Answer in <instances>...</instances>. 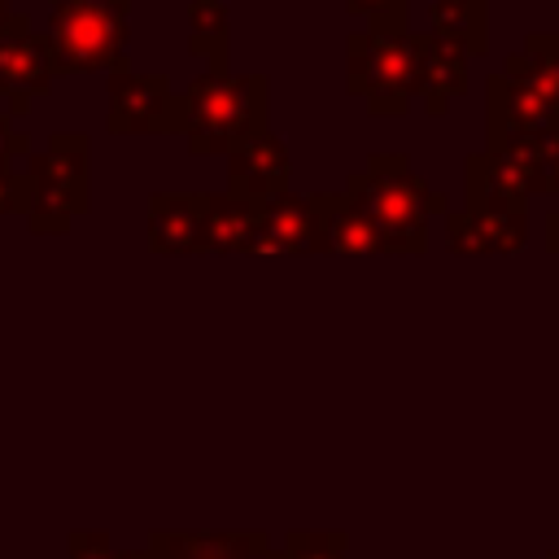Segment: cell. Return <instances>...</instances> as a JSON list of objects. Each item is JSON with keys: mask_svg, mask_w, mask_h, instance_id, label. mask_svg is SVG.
I'll return each mask as SVG.
<instances>
[{"mask_svg": "<svg viewBox=\"0 0 559 559\" xmlns=\"http://www.w3.org/2000/svg\"><path fill=\"white\" fill-rule=\"evenodd\" d=\"M345 197L367 214L389 258H419L428 249V218L450 210L445 197L411 170L406 153H376L349 175Z\"/></svg>", "mask_w": 559, "mask_h": 559, "instance_id": "1", "label": "cell"}, {"mask_svg": "<svg viewBox=\"0 0 559 559\" xmlns=\"http://www.w3.org/2000/svg\"><path fill=\"white\" fill-rule=\"evenodd\" d=\"M266 79L205 70L179 92V135L192 153H231L266 131Z\"/></svg>", "mask_w": 559, "mask_h": 559, "instance_id": "2", "label": "cell"}, {"mask_svg": "<svg viewBox=\"0 0 559 559\" xmlns=\"http://www.w3.org/2000/svg\"><path fill=\"white\" fill-rule=\"evenodd\" d=\"M44 35L52 44L57 70H118L127 66L131 0H52Z\"/></svg>", "mask_w": 559, "mask_h": 559, "instance_id": "3", "label": "cell"}, {"mask_svg": "<svg viewBox=\"0 0 559 559\" xmlns=\"http://www.w3.org/2000/svg\"><path fill=\"white\" fill-rule=\"evenodd\" d=\"M349 92L371 114L402 118L419 96V44L415 31H354L349 35Z\"/></svg>", "mask_w": 559, "mask_h": 559, "instance_id": "4", "label": "cell"}, {"mask_svg": "<svg viewBox=\"0 0 559 559\" xmlns=\"http://www.w3.org/2000/svg\"><path fill=\"white\" fill-rule=\"evenodd\" d=\"M87 153H92V144L83 131H57L44 144V153L31 157V166H26L31 231H66L70 218H79L87 210Z\"/></svg>", "mask_w": 559, "mask_h": 559, "instance_id": "5", "label": "cell"}, {"mask_svg": "<svg viewBox=\"0 0 559 559\" xmlns=\"http://www.w3.org/2000/svg\"><path fill=\"white\" fill-rule=\"evenodd\" d=\"M114 135H170L179 131V92L166 74H135L127 66L109 70V105H105Z\"/></svg>", "mask_w": 559, "mask_h": 559, "instance_id": "6", "label": "cell"}, {"mask_svg": "<svg viewBox=\"0 0 559 559\" xmlns=\"http://www.w3.org/2000/svg\"><path fill=\"white\" fill-rule=\"evenodd\" d=\"M57 74L61 70L48 35H39L22 13H13L9 26L0 31V96L9 100V118L26 114L35 96H48Z\"/></svg>", "mask_w": 559, "mask_h": 559, "instance_id": "7", "label": "cell"}, {"mask_svg": "<svg viewBox=\"0 0 559 559\" xmlns=\"http://www.w3.org/2000/svg\"><path fill=\"white\" fill-rule=\"evenodd\" d=\"M528 210H445V249L459 258H511L528 249Z\"/></svg>", "mask_w": 559, "mask_h": 559, "instance_id": "8", "label": "cell"}, {"mask_svg": "<svg viewBox=\"0 0 559 559\" xmlns=\"http://www.w3.org/2000/svg\"><path fill=\"white\" fill-rule=\"evenodd\" d=\"M559 127V114L515 74L493 70L485 79V148H498L515 135H533Z\"/></svg>", "mask_w": 559, "mask_h": 559, "instance_id": "9", "label": "cell"}, {"mask_svg": "<svg viewBox=\"0 0 559 559\" xmlns=\"http://www.w3.org/2000/svg\"><path fill=\"white\" fill-rule=\"evenodd\" d=\"M280 192H288V148L280 135L258 131L227 153V197L262 205Z\"/></svg>", "mask_w": 559, "mask_h": 559, "instance_id": "10", "label": "cell"}, {"mask_svg": "<svg viewBox=\"0 0 559 559\" xmlns=\"http://www.w3.org/2000/svg\"><path fill=\"white\" fill-rule=\"evenodd\" d=\"M205 192H157L148 201V249L153 253H201L205 245Z\"/></svg>", "mask_w": 559, "mask_h": 559, "instance_id": "11", "label": "cell"}, {"mask_svg": "<svg viewBox=\"0 0 559 559\" xmlns=\"http://www.w3.org/2000/svg\"><path fill=\"white\" fill-rule=\"evenodd\" d=\"M314 253H341V258H380L384 245L367 214L345 197H314Z\"/></svg>", "mask_w": 559, "mask_h": 559, "instance_id": "12", "label": "cell"}, {"mask_svg": "<svg viewBox=\"0 0 559 559\" xmlns=\"http://www.w3.org/2000/svg\"><path fill=\"white\" fill-rule=\"evenodd\" d=\"M135 559H275L266 533H153Z\"/></svg>", "mask_w": 559, "mask_h": 559, "instance_id": "13", "label": "cell"}, {"mask_svg": "<svg viewBox=\"0 0 559 559\" xmlns=\"http://www.w3.org/2000/svg\"><path fill=\"white\" fill-rule=\"evenodd\" d=\"M314 249V197L280 192L258 205V231L249 253H310Z\"/></svg>", "mask_w": 559, "mask_h": 559, "instance_id": "14", "label": "cell"}, {"mask_svg": "<svg viewBox=\"0 0 559 559\" xmlns=\"http://www.w3.org/2000/svg\"><path fill=\"white\" fill-rule=\"evenodd\" d=\"M419 44V100L432 118H441L467 92V52L432 31H415Z\"/></svg>", "mask_w": 559, "mask_h": 559, "instance_id": "15", "label": "cell"}, {"mask_svg": "<svg viewBox=\"0 0 559 559\" xmlns=\"http://www.w3.org/2000/svg\"><path fill=\"white\" fill-rule=\"evenodd\" d=\"M463 192H467V210H493V214L528 210V201H533L524 179L515 175V166L489 148H480L463 162Z\"/></svg>", "mask_w": 559, "mask_h": 559, "instance_id": "16", "label": "cell"}, {"mask_svg": "<svg viewBox=\"0 0 559 559\" xmlns=\"http://www.w3.org/2000/svg\"><path fill=\"white\" fill-rule=\"evenodd\" d=\"M489 153H502L515 175L524 179L528 197H559V127H546V131H533V135H515Z\"/></svg>", "mask_w": 559, "mask_h": 559, "instance_id": "17", "label": "cell"}, {"mask_svg": "<svg viewBox=\"0 0 559 559\" xmlns=\"http://www.w3.org/2000/svg\"><path fill=\"white\" fill-rule=\"evenodd\" d=\"M428 31L463 48L467 57L489 52V0H432Z\"/></svg>", "mask_w": 559, "mask_h": 559, "instance_id": "18", "label": "cell"}, {"mask_svg": "<svg viewBox=\"0 0 559 559\" xmlns=\"http://www.w3.org/2000/svg\"><path fill=\"white\" fill-rule=\"evenodd\" d=\"M502 74L524 79L559 114V31H528L524 48L515 57H507Z\"/></svg>", "mask_w": 559, "mask_h": 559, "instance_id": "19", "label": "cell"}, {"mask_svg": "<svg viewBox=\"0 0 559 559\" xmlns=\"http://www.w3.org/2000/svg\"><path fill=\"white\" fill-rule=\"evenodd\" d=\"M253 231H258V205H249L240 197H227V192L210 197L201 253H249L253 249Z\"/></svg>", "mask_w": 559, "mask_h": 559, "instance_id": "20", "label": "cell"}, {"mask_svg": "<svg viewBox=\"0 0 559 559\" xmlns=\"http://www.w3.org/2000/svg\"><path fill=\"white\" fill-rule=\"evenodd\" d=\"M227 44H231V17L223 0H192L188 9V48L210 61V70H227Z\"/></svg>", "mask_w": 559, "mask_h": 559, "instance_id": "21", "label": "cell"}, {"mask_svg": "<svg viewBox=\"0 0 559 559\" xmlns=\"http://www.w3.org/2000/svg\"><path fill=\"white\" fill-rule=\"evenodd\" d=\"M275 559H349L345 533H288L275 546Z\"/></svg>", "mask_w": 559, "mask_h": 559, "instance_id": "22", "label": "cell"}, {"mask_svg": "<svg viewBox=\"0 0 559 559\" xmlns=\"http://www.w3.org/2000/svg\"><path fill=\"white\" fill-rule=\"evenodd\" d=\"M358 17H367V31H411L406 26V0H345Z\"/></svg>", "mask_w": 559, "mask_h": 559, "instance_id": "23", "label": "cell"}, {"mask_svg": "<svg viewBox=\"0 0 559 559\" xmlns=\"http://www.w3.org/2000/svg\"><path fill=\"white\" fill-rule=\"evenodd\" d=\"M66 550L70 559H135V550H114L105 533H70Z\"/></svg>", "mask_w": 559, "mask_h": 559, "instance_id": "24", "label": "cell"}, {"mask_svg": "<svg viewBox=\"0 0 559 559\" xmlns=\"http://www.w3.org/2000/svg\"><path fill=\"white\" fill-rule=\"evenodd\" d=\"M31 205V179L13 166H0V214H26Z\"/></svg>", "mask_w": 559, "mask_h": 559, "instance_id": "25", "label": "cell"}, {"mask_svg": "<svg viewBox=\"0 0 559 559\" xmlns=\"http://www.w3.org/2000/svg\"><path fill=\"white\" fill-rule=\"evenodd\" d=\"M26 148H31L26 131H17L9 114H0V166H13V157H22Z\"/></svg>", "mask_w": 559, "mask_h": 559, "instance_id": "26", "label": "cell"}, {"mask_svg": "<svg viewBox=\"0 0 559 559\" xmlns=\"http://www.w3.org/2000/svg\"><path fill=\"white\" fill-rule=\"evenodd\" d=\"M546 249L559 258V205L546 214Z\"/></svg>", "mask_w": 559, "mask_h": 559, "instance_id": "27", "label": "cell"}, {"mask_svg": "<svg viewBox=\"0 0 559 559\" xmlns=\"http://www.w3.org/2000/svg\"><path fill=\"white\" fill-rule=\"evenodd\" d=\"M9 17H13V13H9V0H0V31L9 26Z\"/></svg>", "mask_w": 559, "mask_h": 559, "instance_id": "28", "label": "cell"}, {"mask_svg": "<svg viewBox=\"0 0 559 559\" xmlns=\"http://www.w3.org/2000/svg\"><path fill=\"white\" fill-rule=\"evenodd\" d=\"M546 559H559V546H555V550H546Z\"/></svg>", "mask_w": 559, "mask_h": 559, "instance_id": "29", "label": "cell"}]
</instances>
